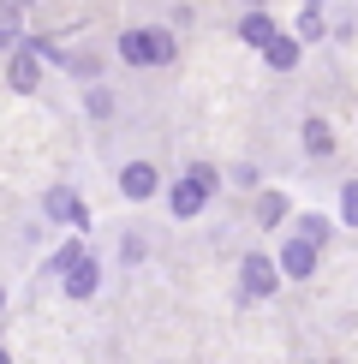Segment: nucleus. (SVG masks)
Segmentation results:
<instances>
[{
    "mask_svg": "<svg viewBox=\"0 0 358 364\" xmlns=\"http://www.w3.org/2000/svg\"><path fill=\"white\" fill-rule=\"evenodd\" d=\"M119 54L131 66H161V60H173V36L168 30H126L119 36Z\"/></svg>",
    "mask_w": 358,
    "mask_h": 364,
    "instance_id": "nucleus-1",
    "label": "nucleus"
},
{
    "mask_svg": "<svg viewBox=\"0 0 358 364\" xmlns=\"http://www.w3.org/2000/svg\"><path fill=\"white\" fill-rule=\"evenodd\" d=\"M209 191H215V168H191V173H185V179H179V186H173L168 209H173L179 221H191V215H197V209L209 203Z\"/></svg>",
    "mask_w": 358,
    "mask_h": 364,
    "instance_id": "nucleus-2",
    "label": "nucleus"
},
{
    "mask_svg": "<svg viewBox=\"0 0 358 364\" xmlns=\"http://www.w3.org/2000/svg\"><path fill=\"white\" fill-rule=\"evenodd\" d=\"M275 275H281V269L268 263V257H245V269H239V281H245L251 299H268V293H275V287H281Z\"/></svg>",
    "mask_w": 358,
    "mask_h": 364,
    "instance_id": "nucleus-3",
    "label": "nucleus"
},
{
    "mask_svg": "<svg viewBox=\"0 0 358 364\" xmlns=\"http://www.w3.org/2000/svg\"><path fill=\"white\" fill-rule=\"evenodd\" d=\"M281 275H293V281H305L310 269H317V245H305V239H287V245H281Z\"/></svg>",
    "mask_w": 358,
    "mask_h": 364,
    "instance_id": "nucleus-4",
    "label": "nucleus"
},
{
    "mask_svg": "<svg viewBox=\"0 0 358 364\" xmlns=\"http://www.w3.org/2000/svg\"><path fill=\"white\" fill-rule=\"evenodd\" d=\"M96 287H102L96 257H78V263L66 269V299H96Z\"/></svg>",
    "mask_w": 358,
    "mask_h": 364,
    "instance_id": "nucleus-5",
    "label": "nucleus"
},
{
    "mask_svg": "<svg viewBox=\"0 0 358 364\" xmlns=\"http://www.w3.org/2000/svg\"><path fill=\"white\" fill-rule=\"evenodd\" d=\"M156 186H161V179H156V168H149V161H131V168L119 173V191H126L131 203H143V197H156Z\"/></svg>",
    "mask_w": 358,
    "mask_h": 364,
    "instance_id": "nucleus-6",
    "label": "nucleus"
},
{
    "mask_svg": "<svg viewBox=\"0 0 358 364\" xmlns=\"http://www.w3.org/2000/svg\"><path fill=\"white\" fill-rule=\"evenodd\" d=\"M36 78H42L36 48H18V54H12V90H36Z\"/></svg>",
    "mask_w": 358,
    "mask_h": 364,
    "instance_id": "nucleus-7",
    "label": "nucleus"
},
{
    "mask_svg": "<svg viewBox=\"0 0 358 364\" xmlns=\"http://www.w3.org/2000/svg\"><path fill=\"white\" fill-rule=\"evenodd\" d=\"M239 36L257 42V48H268V42H275V18H268V12H251V18L239 24Z\"/></svg>",
    "mask_w": 358,
    "mask_h": 364,
    "instance_id": "nucleus-8",
    "label": "nucleus"
},
{
    "mask_svg": "<svg viewBox=\"0 0 358 364\" xmlns=\"http://www.w3.org/2000/svg\"><path fill=\"white\" fill-rule=\"evenodd\" d=\"M48 215H54V221H78V227H84V203H78L72 191H48Z\"/></svg>",
    "mask_w": 358,
    "mask_h": 364,
    "instance_id": "nucleus-9",
    "label": "nucleus"
},
{
    "mask_svg": "<svg viewBox=\"0 0 358 364\" xmlns=\"http://www.w3.org/2000/svg\"><path fill=\"white\" fill-rule=\"evenodd\" d=\"M268 66H275V72H287V66H298V42L293 36H275V42H268Z\"/></svg>",
    "mask_w": 358,
    "mask_h": 364,
    "instance_id": "nucleus-10",
    "label": "nucleus"
},
{
    "mask_svg": "<svg viewBox=\"0 0 358 364\" xmlns=\"http://www.w3.org/2000/svg\"><path fill=\"white\" fill-rule=\"evenodd\" d=\"M305 149L310 156H328V149H335V132H328L322 119H305Z\"/></svg>",
    "mask_w": 358,
    "mask_h": 364,
    "instance_id": "nucleus-11",
    "label": "nucleus"
},
{
    "mask_svg": "<svg viewBox=\"0 0 358 364\" xmlns=\"http://www.w3.org/2000/svg\"><path fill=\"white\" fill-rule=\"evenodd\" d=\"M293 239H305V245H322V239H328V221H322V215H305Z\"/></svg>",
    "mask_w": 358,
    "mask_h": 364,
    "instance_id": "nucleus-12",
    "label": "nucleus"
},
{
    "mask_svg": "<svg viewBox=\"0 0 358 364\" xmlns=\"http://www.w3.org/2000/svg\"><path fill=\"white\" fill-rule=\"evenodd\" d=\"M12 42H18V12L0 6V48H12Z\"/></svg>",
    "mask_w": 358,
    "mask_h": 364,
    "instance_id": "nucleus-13",
    "label": "nucleus"
},
{
    "mask_svg": "<svg viewBox=\"0 0 358 364\" xmlns=\"http://www.w3.org/2000/svg\"><path fill=\"white\" fill-rule=\"evenodd\" d=\"M257 215H263L268 227H275L281 215H287V197H275V191H268V197H263V203H257Z\"/></svg>",
    "mask_w": 358,
    "mask_h": 364,
    "instance_id": "nucleus-14",
    "label": "nucleus"
},
{
    "mask_svg": "<svg viewBox=\"0 0 358 364\" xmlns=\"http://www.w3.org/2000/svg\"><path fill=\"white\" fill-rule=\"evenodd\" d=\"M340 215L358 227V186H347V191H340Z\"/></svg>",
    "mask_w": 358,
    "mask_h": 364,
    "instance_id": "nucleus-15",
    "label": "nucleus"
},
{
    "mask_svg": "<svg viewBox=\"0 0 358 364\" xmlns=\"http://www.w3.org/2000/svg\"><path fill=\"white\" fill-rule=\"evenodd\" d=\"M0 364H12V358H6V346H0Z\"/></svg>",
    "mask_w": 358,
    "mask_h": 364,
    "instance_id": "nucleus-16",
    "label": "nucleus"
},
{
    "mask_svg": "<svg viewBox=\"0 0 358 364\" xmlns=\"http://www.w3.org/2000/svg\"><path fill=\"white\" fill-rule=\"evenodd\" d=\"M0 311H6V293H0Z\"/></svg>",
    "mask_w": 358,
    "mask_h": 364,
    "instance_id": "nucleus-17",
    "label": "nucleus"
}]
</instances>
